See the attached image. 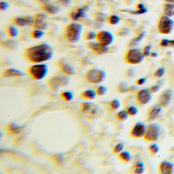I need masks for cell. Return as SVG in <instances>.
<instances>
[{
    "instance_id": "6da1fadb",
    "label": "cell",
    "mask_w": 174,
    "mask_h": 174,
    "mask_svg": "<svg viewBox=\"0 0 174 174\" xmlns=\"http://www.w3.org/2000/svg\"><path fill=\"white\" fill-rule=\"evenodd\" d=\"M54 56V50L46 43L30 46L24 50L23 57L30 63H42L51 60Z\"/></svg>"
},
{
    "instance_id": "7a4b0ae2",
    "label": "cell",
    "mask_w": 174,
    "mask_h": 174,
    "mask_svg": "<svg viewBox=\"0 0 174 174\" xmlns=\"http://www.w3.org/2000/svg\"><path fill=\"white\" fill-rule=\"evenodd\" d=\"M83 30V26L77 22H72L66 25L64 30V37L68 43L74 44L80 40Z\"/></svg>"
},
{
    "instance_id": "3957f363",
    "label": "cell",
    "mask_w": 174,
    "mask_h": 174,
    "mask_svg": "<svg viewBox=\"0 0 174 174\" xmlns=\"http://www.w3.org/2000/svg\"><path fill=\"white\" fill-rule=\"evenodd\" d=\"M48 72V67L45 64H36L29 66L27 69V72L31 78L39 81L43 79Z\"/></svg>"
},
{
    "instance_id": "277c9868",
    "label": "cell",
    "mask_w": 174,
    "mask_h": 174,
    "mask_svg": "<svg viewBox=\"0 0 174 174\" xmlns=\"http://www.w3.org/2000/svg\"><path fill=\"white\" fill-rule=\"evenodd\" d=\"M69 80L66 75L55 76L48 80V86L53 93H56L60 88L68 85Z\"/></svg>"
},
{
    "instance_id": "5b68a950",
    "label": "cell",
    "mask_w": 174,
    "mask_h": 174,
    "mask_svg": "<svg viewBox=\"0 0 174 174\" xmlns=\"http://www.w3.org/2000/svg\"><path fill=\"white\" fill-rule=\"evenodd\" d=\"M106 74L102 69L92 68L87 71L85 74V79L88 83L93 84H98L105 80Z\"/></svg>"
},
{
    "instance_id": "8992f818",
    "label": "cell",
    "mask_w": 174,
    "mask_h": 174,
    "mask_svg": "<svg viewBox=\"0 0 174 174\" xmlns=\"http://www.w3.org/2000/svg\"><path fill=\"white\" fill-rule=\"evenodd\" d=\"M145 55L141 50L132 48L127 52L125 59L126 61L131 65H137L141 63L145 58Z\"/></svg>"
},
{
    "instance_id": "52a82bcc",
    "label": "cell",
    "mask_w": 174,
    "mask_h": 174,
    "mask_svg": "<svg viewBox=\"0 0 174 174\" xmlns=\"http://www.w3.org/2000/svg\"><path fill=\"white\" fill-rule=\"evenodd\" d=\"M174 28V21L171 17L162 16L159 20L158 30L162 34H171Z\"/></svg>"
},
{
    "instance_id": "ba28073f",
    "label": "cell",
    "mask_w": 174,
    "mask_h": 174,
    "mask_svg": "<svg viewBox=\"0 0 174 174\" xmlns=\"http://www.w3.org/2000/svg\"><path fill=\"white\" fill-rule=\"evenodd\" d=\"M160 126L156 123H151L146 127L144 139L147 142H155L158 140L160 136Z\"/></svg>"
},
{
    "instance_id": "9c48e42d",
    "label": "cell",
    "mask_w": 174,
    "mask_h": 174,
    "mask_svg": "<svg viewBox=\"0 0 174 174\" xmlns=\"http://www.w3.org/2000/svg\"><path fill=\"white\" fill-rule=\"evenodd\" d=\"M80 111L88 117H94L100 114V110L97 106L91 103H83L80 104Z\"/></svg>"
},
{
    "instance_id": "30bf717a",
    "label": "cell",
    "mask_w": 174,
    "mask_h": 174,
    "mask_svg": "<svg viewBox=\"0 0 174 174\" xmlns=\"http://www.w3.org/2000/svg\"><path fill=\"white\" fill-rule=\"evenodd\" d=\"M96 40L103 46H109L114 40V37L109 31L101 30L97 33Z\"/></svg>"
},
{
    "instance_id": "8fae6325",
    "label": "cell",
    "mask_w": 174,
    "mask_h": 174,
    "mask_svg": "<svg viewBox=\"0 0 174 174\" xmlns=\"http://www.w3.org/2000/svg\"><path fill=\"white\" fill-rule=\"evenodd\" d=\"M34 22L32 27L36 29L46 30L48 29V24L46 22L47 14L45 13H36L32 16Z\"/></svg>"
},
{
    "instance_id": "7c38bea8",
    "label": "cell",
    "mask_w": 174,
    "mask_h": 174,
    "mask_svg": "<svg viewBox=\"0 0 174 174\" xmlns=\"http://www.w3.org/2000/svg\"><path fill=\"white\" fill-rule=\"evenodd\" d=\"M85 46L88 49L97 55L106 54L109 51V46H104L97 42L90 41L85 44Z\"/></svg>"
},
{
    "instance_id": "4fadbf2b",
    "label": "cell",
    "mask_w": 174,
    "mask_h": 174,
    "mask_svg": "<svg viewBox=\"0 0 174 174\" xmlns=\"http://www.w3.org/2000/svg\"><path fill=\"white\" fill-rule=\"evenodd\" d=\"M13 23L17 27H24L32 26L34 22L33 17L31 16H21L16 17L11 19Z\"/></svg>"
},
{
    "instance_id": "5bb4252c",
    "label": "cell",
    "mask_w": 174,
    "mask_h": 174,
    "mask_svg": "<svg viewBox=\"0 0 174 174\" xmlns=\"http://www.w3.org/2000/svg\"><path fill=\"white\" fill-rule=\"evenodd\" d=\"M56 65L59 70L65 75L72 76L75 74L74 68L66 62L65 59L59 58L56 62Z\"/></svg>"
},
{
    "instance_id": "9a60e30c",
    "label": "cell",
    "mask_w": 174,
    "mask_h": 174,
    "mask_svg": "<svg viewBox=\"0 0 174 174\" xmlns=\"http://www.w3.org/2000/svg\"><path fill=\"white\" fill-rule=\"evenodd\" d=\"M150 90L143 89L137 92L136 99L137 102L142 105H146L150 102L152 95Z\"/></svg>"
},
{
    "instance_id": "2e32d148",
    "label": "cell",
    "mask_w": 174,
    "mask_h": 174,
    "mask_svg": "<svg viewBox=\"0 0 174 174\" xmlns=\"http://www.w3.org/2000/svg\"><path fill=\"white\" fill-rule=\"evenodd\" d=\"M146 127L145 124L139 122L134 125L130 133V135L135 139H139L143 137L146 133Z\"/></svg>"
},
{
    "instance_id": "e0dca14e",
    "label": "cell",
    "mask_w": 174,
    "mask_h": 174,
    "mask_svg": "<svg viewBox=\"0 0 174 174\" xmlns=\"http://www.w3.org/2000/svg\"><path fill=\"white\" fill-rule=\"evenodd\" d=\"M173 93L174 91L171 89H168L163 91L159 98V105L163 107H167L172 99Z\"/></svg>"
},
{
    "instance_id": "ac0fdd59",
    "label": "cell",
    "mask_w": 174,
    "mask_h": 174,
    "mask_svg": "<svg viewBox=\"0 0 174 174\" xmlns=\"http://www.w3.org/2000/svg\"><path fill=\"white\" fill-rule=\"evenodd\" d=\"M89 7L87 6L81 7L75 11H72L69 13L70 19L73 21H77L82 18H84L86 16V12L88 10Z\"/></svg>"
},
{
    "instance_id": "d6986e66",
    "label": "cell",
    "mask_w": 174,
    "mask_h": 174,
    "mask_svg": "<svg viewBox=\"0 0 174 174\" xmlns=\"http://www.w3.org/2000/svg\"><path fill=\"white\" fill-rule=\"evenodd\" d=\"M41 9L44 13L50 16L55 15L61 11V8L58 5L48 3L42 5Z\"/></svg>"
},
{
    "instance_id": "ffe728a7",
    "label": "cell",
    "mask_w": 174,
    "mask_h": 174,
    "mask_svg": "<svg viewBox=\"0 0 174 174\" xmlns=\"http://www.w3.org/2000/svg\"><path fill=\"white\" fill-rule=\"evenodd\" d=\"M159 171L161 174H173L174 172V165L171 162L163 161L160 164Z\"/></svg>"
},
{
    "instance_id": "44dd1931",
    "label": "cell",
    "mask_w": 174,
    "mask_h": 174,
    "mask_svg": "<svg viewBox=\"0 0 174 174\" xmlns=\"http://www.w3.org/2000/svg\"><path fill=\"white\" fill-rule=\"evenodd\" d=\"M24 76L25 74L22 71L13 68H7L4 70L2 73V76L4 78L23 77Z\"/></svg>"
},
{
    "instance_id": "7402d4cb",
    "label": "cell",
    "mask_w": 174,
    "mask_h": 174,
    "mask_svg": "<svg viewBox=\"0 0 174 174\" xmlns=\"http://www.w3.org/2000/svg\"><path fill=\"white\" fill-rule=\"evenodd\" d=\"M162 110L161 106H155L153 107L149 111L148 114V120L153 121L155 120L160 114Z\"/></svg>"
},
{
    "instance_id": "603a6c76",
    "label": "cell",
    "mask_w": 174,
    "mask_h": 174,
    "mask_svg": "<svg viewBox=\"0 0 174 174\" xmlns=\"http://www.w3.org/2000/svg\"><path fill=\"white\" fill-rule=\"evenodd\" d=\"M7 35L10 38H14L19 36V31L15 25H9L6 28Z\"/></svg>"
},
{
    "instance_id": "cb8c5ba5",
    "label": "cell",
    "mask_w": 174,
    "mask_h": 174,
    "mask_svg": "<svg viewBox=\"0 0 174 174\" xmlns=\"http://www.w3.org/2000/svg\"><path fill=\"white\" fill-rule=\"evenodd\" d=\"M164 16L168 17H172L174 16V3L165 4L163 8Z\"/></svg>"
},
{
    "instance_id": "d4e9b609",
    "label": "cell",
    "mask_w": 174,
    "mask_h": 174,
    "mask_svg": "<svg viewBox=\"0 0 174 174\" xmlns=\"http://www.w3.org/2000/svg\"><path fill=\"white\" fill-rule=\"evenodd\" d=\"M97 94L94 90H86L82 92L80 94V96L82 99L87 100H91L96 98Z\"/></svg>"
},
{
    "instance_id": "484cf974",
    "label": "cell",
    "mask_w": 174,
    "mask_h": 174,
    "mask_svg": "<svg viewBox=\"0 0 174 174\" xmlns=\"http://www.w3.org/2000/svg\"><path fill=\"white\" fill-rule=\"evenodd\" d=\"M22 127L16 124L13 123L8 125L7 130L10 134L16 135L19 134L22 131Z\"/></svg>"
},
{
    "instance_id": "4316f807",
    "label": "cell",
    "mask_w": 174,
    "mask_h": 174,
    "mask_svg": "<svg viewBox=\"0 0 174 174\" xmlns=\"http://www.w3.org/2000/svg\"><path fill=\"white\" fill-rule=\"evenodd\" d=\"M145 165L143 162L138 161L132 167V172L134 174H143L145 171Z\"/></svg>"
},
{
    "instance_id": "83f0119b",
    "label": "cell",
    "mask_w": 174,
    "mask_h": 174,
    "mask_svg": "<svg viewBox=\"0 0 174 174\" xmlns=\"http://www.w3.org/2000/svg\"><path fill=\"white\" fill-rule=\"evenodd\" d=\"M17 45V42L14 39H8L2 43V46L7 49H14Z\"/></svg>"
},
{
    "instance_id": "f1b7e54d",
    "label": "cell",
    "mask_w": 174,
    "mask_h": 174,
    "mask_svg": "<svg viewBox=\"0 0 174 174\" xmlns=\"http://www.w3.org/2000/svg\"><path fill=\"white\" fill-rule=\"evenodd\" d=\"M45 35V32L43 30L39 29L33 30L31 31L30 33V37L32 39H42Z\"/></svg>"
},
{
    "instance_id": "f546056e",
    "label": "cell",
    "mask_w": 174,
    "mask_h": 174,
    "mask_svg": "<svg viewBox=\"0 0 174 174\" xmlns=\"http://www.w3.org/2000/svg\"><path fill=\"white\" fill-rule=\"evenodd\" d=\"M59 96L61 99H62L65 102L71 101L72 100L73 98H74V95L72 94V93L69 91L61 92V93H60V94H59Z\"/></svg>"
},
{
    "instance_id": "4dcf8cb0",
    "label": "cell",
    "mask_w": 174,
    "mask_h": 174,
    "mask_svg": "<svg viewBox=\"0 0 174 174\" xmlns=\"http://www.w3.org/2000/svg\"><path fill=\"white\" fill-rule=\"evenodd\" d=\"M119 158L120 160L126 163L129 162L131 160V155L128 151L121 152L119 155Z\"/></svg>"
},
{
    "instance_id": "1f68e13d",
    "label": "cell",
    "mask_w": 174,
    "mask_h": 174,
    "mask_svg": "<svg viewBox=\"0 0 174 174\" xmlns=\"http://www.w3.org/2000/svg\"><path fill=\"white\" fill-rule=\"evenodd\" d=\"M117 91L119 93L123 94L129 91V87L128 84L125 82H122L117 85Z\"/></svg>"
},
{
    "instance_id": "d6a6232c",
    "label": "cell",
    "mask_w": 174,
    "mask_h": 174,
    "mask_svg": "<svg viewBox=\"0 0 174 174\" xmlns=\"http://www.w3.org/2000/svg\"><path fill=\"white\" fill-rule=\"evenodd\" d=\"M108 23L111 25H117L120 23V17L116 14L110 16L107 19Z\"/></svg>"
},
{
    "instance_id": "836d02e7",
    "label": "cell",
    "mask_w": 174,
    "mask_h": 174,
    "mask_svg": "<svg viewBox=\"0 0 174 174\" xmlns=\"http://www.w3.org/2000/svg\"><path fill=\"white\" fill-rule=\"evenodd\" d=\"M145 32H143L139 34V35L137 36V37H136L135 38H134V39H133L132 40H131L130 43V46H134L137 45L143 39V37H145Z\"/></svg>"
},
{
    "instance_id": "e575fe53",
    "label": "cell",
    "mask_w": 174,
    "mask_h": 174,
    "mask_svg": "<svg viewBox=\"0 0 174 174\" xmlns=\"http://www.w3.org/2000/svg\"><path fill=\"white\" fill-rule=\"evenodd\" d=\"M129 114L127 110H123L121 111H119V113L117 114V118L120 121H124L127 120L129 117Z\"/></svg>"
},
{
    "instance_id": "d590c367",
    "label": "cell",
    "mask_w": 174,
    "mask_h": 174,
    "mask_svg": "<svg viewBox=\"0 0 174 174\" xmlns=\"http://www.w3.org/2000/svg\"><path fill=\"white\" fill-rule=\"evenodd\" d=\"M97 33L94 31H87L84 34V39L87 41H93L96 39Z\"/></svg>"
},
{
    "instance_id": "8d00e7d4",
    "label": "cell",
    "mask_w": 174,
    "mask_h": 174,
    "mask_svg": "<svg viewBox=\"0 0 174 174\" xmlns=\"http://www.w3.org/2000/svg\"><path fill=\"white\" fill-rule=\"evenodd\" d=\"M125 12L130 13L131 14H135V15H141V14H145L148 12V10L146 8H144L143 9H138L136 10H125Z\"/></svg>"
},
{
    "instance_id": "74e56055",
    "label": "cell",
    "mask_w": 174,
    "mask_h": 174,
    "mask_svg": "<svg viewBox=\"0 0 174 174\" xmlns=\"http://www.w3.org/2000/svg\"><path fill=\"white\" fill-rule=\"evenodd\" d=\"M120 103L117 99H114L113 100L111 101L110 103V108L113 111H115L118 109L120 107Z\"/></svg>"
},
{
    "instance_id": "f35d334b",
    "label": "cell",
    "mask_w": 174,
    "mask_h": 174,
    "mask_svg": "<svg viewBox=\"0 0 174 174\" xmlns=\"http://www.w3.org/2000/svg\"><path fill=\"white\" fill-rule=\"evenodd\" d=\"M97 96H104L107 91V88L104 86H99L96 88L95 91Z\"/></svg>"
},
{
    "instance_id": "ab89813d",
    "label": "cell",
    "mask_w": 174,
    "mask_h": 174,
    "mask_svg": "<svg viewBox=\"0 0 174 174\" xmlns=\"http://www.w3.org/2000/svg\"><path fill=\"white\" fill-rule=\"evenodd\" d=\"M160 45L163 47L174 46V40H169L167 39H163L161 41Z\"/></svg>"
},
{
    "instance_id": "60d3db41",
    "label": "cell",
    "mask_w": 174,
    "mask_h": 174,
    "mask_svg": "<svg viewBox=\"0 0 174 174\" xmlns=\"http://www.w3.org/2000/svg\"><path fill=\"white\" fill-rule=\"evenodd\" d=\"M165 72V68L163 67L159 68L158 69H157L155 71V72H154V77H156L157 78H160L163 77Z\"/></svg>"
},
{
    "instance_id": "b9f144b4",
    "label": "cell",
    "mask_w": 174,
    "mask_h": 174,
    "mask_svg": "<svg viewBox=\"0 0 174 174\" xmlns=\"http://www.w3.org/2000/svg\"><path fill=\"white\" fill-rule=\"evenodd\" d=\"M124 147H125V146H124V145L123 143H118L113 148V152L115 153V154H117V153L121 152L124 149Z\"/></svg>"
},
{
    "instance_id": "7bdbcfd3",
    "label": "cell",
    "mask_w": 174,
    "mask_h": 174,
    "mask_svg": "<svg viewBox=\"0 0 174 174\" xmlns=\"http://www.w3.org/2000/svg\"><path fill=\"white\" fill-rule=\"evenodd\" d=\"M72 0H56L57 3L61 6L67 7L69 6L72 2Z\"/></svg>"
},
{
    "instance_id": "ee69618b",
    "label": "cell",
    "mask_w": 174,
    "mask_h": 174,
    "mask_svg": "<svg viewBox=\"0 0 174 174\" xmlns=\"http://www.w3.org/2000/svg\"><path fill=\"white\" fill-rule=\"evenodd\" d=\"M127 111L128 112V114L129 116H134L137 114L138 109L135 106H132L129 107Z\"/></svg>"
},
{
    "instance_id": "f6af8a7d",
    "label": "cell",
    "mask_w": 174,
    "mask_h": 174,
    "mask_svg": "<svg viewBox=\"0 0 174 174\" xmlns=\"http://www.w3.org/2000/svg\"><path fill=\"white\" fill-rule=\"evenodd\" d=\"M149 150L150 152H151L152 154H156L159 151V146L157 144L154 143V144H152L149 146Z\"/></svg>"
},
{
    "instance_id": "bcb514c9",
    "label": "cell",
    "mask_w": 174,
    "mask_h": 174,
    "mask_svg": "<svg viewBox=\"0 0 174 174\" xmlns=\"http://www.w3.org/2000/svg\"><path fill=\"white\" fill-rule=\"evenodd\" d=\"M151 49H152V46L151 45H148L143 48V54H144L145 57H148V56L151 55Z\"/></svg>"
},
{
    "instance_id": "7dc6e473",
    "label": "cell",
    "mask_w": 174,
    "mask_h": 174,
    "mask_svg": "<svg viewBox=\"0 0 174 174\" xmlns=\"http://www.w3.org/2000/svg\"><path fill=\"white\" fill-rule=\"evenodd\" d=\"M9 6V4L8 3V2L4 1H2L0 2V9L1 11L6 10L8 9Z\"/></svg>"
},
{
    "instance_id": "c3c4849f",
    "label": "cell",
    "mask_w": 174,
    "mask_h": 174,
    "mask_svg": "<svg viewBox=\"0 0 174 174\" xmlns=\"http://www.w3.org/2000/svg\"><path fill=\"white\" fill-rule=\"evenodd\" d=\"M160 88V86L159 85H153V86L151 87L150 89V91H151L152 93H157V91H159Z\"/></svg>"
},
{
    "instance_id": "681fc988",
    "label": "cell",
    "mask_w": 174,
    "mask_h": 174,
    "mask_svg": "<svg viewBox=\"0 0 174 174\" xmlns=\"http://www.w3.org/2000/svg\"><path fill=\"white\" fill-rule=\"evenodd\" d=\"M105 17H104V15L102 13H98L97 16H96V20H97L98 22H103L105 20Z\"/></svg>"
},
{
    "instance_id": "f907efd6",
    "label": "cell",
    "mask_w": 174,
    "mask_h": 174,
    "mask_svg": "<svg viewBox=\"0 0 174 174\" xmlns=\"http://www.w3.org/2000/svg\"><path fill=\"white\" fill-rule=\"evenodd\" d=\"M146 79L145 78H142L137 80L136 83L138 85H142L146 83Z\"/></svg>"
},
{
    "instance_id": "816d5d0a",
    "label": "cell",
    "mask_w": 174,
    "mask_h": 174,
    "mask_svg": "<svg viewBox=\"0 0 174 174\" xmlns=\"http://www.w3.org/2000/svg\"><path fill=\"white\" fill-rule=\"evenodd\" d=\"M36 1L39 3L43 5H44V4H46L49 3L50 2H51V0H36Z\"/></svg>"
},
{
    "instance_id": "f5cc1de1",
    "label": "cell",
    "mask_w": 174,
    "mask_h": 174,
    "mask_svg": "<svg viewBox=\"0 0 174 174\" xmlns=\"http://www.w3.org/2000/svg\"><path fill=\"white\" fill-rule=\"evenodd\" d=\"M134 71L133 69H129L127 72V75L128 77H131L134 75Z\"/></svg>"
},
{
    "instance_id": "db71d44e",
    "label": "cell",
    "mask_w": 174,
    "mask_h": 174,
    "mask_svg": "<svg viewBox=\"0 0 174 174\" xmlns=\"http://www.w3.org/2000/svg\"><path fill=\"white\" fill-rule=\"evenodd\" d=\"M136 7L138 9H143L145 8V5L143 3L138 4L136 6Z\"/></svg>"
},
{
    "instance_id": "11a10c76",
    "label": "cell",
    "mask_w": 174,
    "mask_h": 174,
    "mask_svg": "<svg viewBox=\"0 0 174 174\" xmlns=\"http://www.w3.org/2000/svg\"><path fill=\"white\" fill-rule=\"evenodd\" d=\"M151 57H153V58H156V57H157V56H158V54H157V53L155 52H152L151 53Z\"/></svg>"
},
{
    "instance_id": "9f6ffc18",
    "label": "cell",
    "mask_w": 174,
    "mask_h": 174,
    "mask_svg": "<svg viewBox=\"0 0 174 174\" xmlns=\"http://www.w3.org/2000/svg\"><path fill=\"white\" fill-rule=\"evenodd\" d=\"M165 1L168 3H174V0H165Z\"/></svg>"
},
{
    "instance_id": "6f0895ef",
    "label": "cell",
    "mask_w": 174,
    "mask_h": 174,
    "mask_svg": "<svg viewBox=\"0 0 174 174\" xmlns=\"http://www.w3.org/2000/svg\"><path fill=\"white\" fill-rule=\"evenodd\" d=\"M109 1H112V0H109Z\"/></svg>"
}]
</instances>
